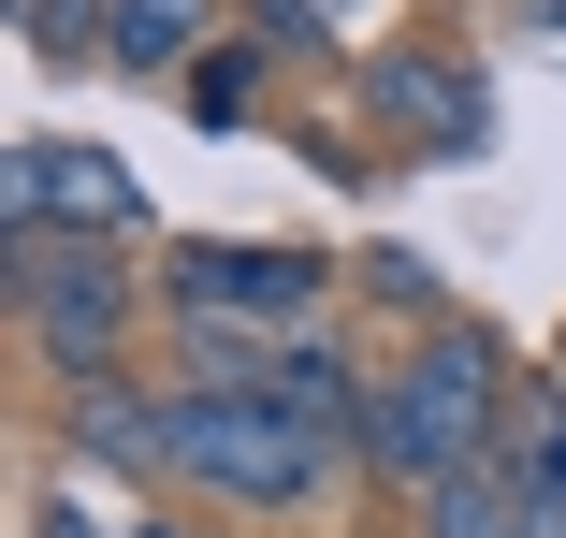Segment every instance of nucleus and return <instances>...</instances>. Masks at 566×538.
<instances>
[{
  "mask_svg": "<svg viewBox=\"0 0 566 538\" xmlns=\"http://www.w3.org/2000/svg\"><path fill=\"white\" fill-rule=\"evenodd\" d=\"M494 466H509V495L537 509V538H566V393H509Z\"/></svg>",
  "mask_w": 566,
  "mask_h": 538,
  "instance_id": "nucleus-8",
  "label": "nucleus"
},
{
  "mask_svg": "<svg viewBox=\"0 0 566 538\" xmlns=\"http://www.w3.org/2000/svg\"><path fill=\"white\" fill-rule=\"evenodd\" d=\"M15 234H146V189H132V161L117 146H73V132H30L15 161H0V248Z\"/></svg>",
  "mask_w": 566,
  "mask_h": 538,
  "instance_id": "nucleus-5",
  "label": "nucleus"
},
{
  "mask_svg": "<svg viewBox=\"0 0 566 538\" xmlns=\"http://www.w3.org/2000/svg\"><path fill=\"white\" fill-rule=\"evenodd\" d=\"M175 480L233 509H319L349 480V452H319L276 393H175Z\"/></svg>",
  "mask_w": 566,
  "mask_h": 538,
  "instance_id": "nucleus-2",
  "label": "nucleus"
},
{
  "mask_svg": "<svg viewBox=\"0 0 566 538\" xmlns=\"http://www.w3.org/2000/svg\"><path fill=\"white\" fill-rule=\"evenodd\" d=\"M15 30H30V59H73L87 30H117V0H15Z\"/></svg>",
  "mask_w": 566,
  "mask_h": 538,
  "instance_id": "nucleus-13",
  "label": "nucleus"
},
{
  "mask_svg": "<svg viewBox=\"0 0 566 538\" xmlns=\"http://www.w3.org/2000/svg\"><path fill=\"white\" fill-rule=\"evenodd\" d=\"M30 538H175V524H132L117 495H87V480H59V495L30 509Z\"/></svg>",
  "mask_w": 566,
  "mask_h": 538,
  "instance_id": "nucleus-12",
  "label": "nucleus"
},
{
  "mask_svg": "<svg viewBox=\"0 0 566 538\" xmlns=\"http://www.w3.org/2000/svg\"><path fill=\"white\" fill-rule=\"evenodd\" d=\"M73 452L175 480V393H146V379H73Z\"/></svg>",
  "mask_w": 566,
  "mask_h": 538,
  "instance_id": "nucleus-6",
  "label": "nucleus"
},
{
  "mask_svg": "<svg viewBox=\"0 0 566 538\" xmlns=\"http://www.w3.org/2000/svg\"><path fill=\"white\" fill-rule=\"evenodd\" d=\"M319 291H334V277H319L305 248H218V234H203V248L160 262V306L189 320V335H305Z\"/></svg>",
  "mask_w": 566,
  "mask_h": 538,
  "instance_id": "nucleus-4",
  "label": "nucleus"
},
{
  "mask_svg": "<svg viewBox=\"0 0 566 538\" xmlns=\"http://www.w3.org/2000/svg\"><path fill=\"white\" fill-rule=\"evenodd\" d=\"M421 538H537V509L509 495V466H465V480L421 495Z\"/></svg>",
  "mask_w": 566,
  "mask_h": 538,
  "instance_id": "nucleus-10",
  "label": "nucleus"
},
{
  "mask_svg": "<svg viewBox=\"0 0 566 538\" xmlns=\"http://www.w3.org/2000/svg\"><path fill=\"white\" fill-rule=\"evenodd\" d=\"M175 102H189V117H203V132H233V117H248V102H262V44H203Z\"/></svg>",
  "mask_w": 566,
  "mask_h": 538,
  "instance_id": "nucleus-11",
  "label": "nucleus"
},
{
  "mask_svg": "<svg viewBox=\"0 0 566 538\" xmlns=\"http://www.w3.org/2000/svg\"><path fill=\"white\" fill-rule=\"evenodd\" d=\"M0 277H15V320H30V350L59 379H117V335H132V262L102 248V234H15L0 248Z\"/></svg>",
  "mask_w": 566,
  "mask_h": 538,
  "instance_id": "nucleus-3",
  "label": "nucleus"
},
{
  "mask_svg": "<svg viewBox=\"0 0 566 538\" xmlns=\"http://www.w3.org/2000/svg\"><path fill=\"white\" fill-rule=\"evenodd\" d=\"M248 44H262V59H305V44H334V0H248Z\"/></svg>",
  "mask_w": 566,
  "mask_h": 538,
  "instance_id": "nucleus-14",
  "label": "nucleus"
},
{
  "mask_svg": "<svg viewBox=\"0 0 566 538\" xmlns=\"http://www.w3.org/2000/svg\"><path fill=\"white\" fill-rule=\"evenodd\" d=\"M203 44H218V0H117V30H102L117 73H175V87H189Z\"/></svg>",
  "mask_w": 566,
  "mask_h": 538,
  "instance_id": "nucleus-9",
  "label": "nucleus"
},
{
  "mask_svg": "<svg viewBox=\"0 0 566 538\" xmlns=\"http://www.w3.org/2000/svg\"><path fill=\"white\" fill-rule=\"evenodd\" d=\"M378 102H392V117H407L436 161H465V146L494 132V102H480L465 73H450V59H378Z\"/></svg>",
  "mask_w": 566,
  "mask_h": 538,
  "instance_id": "nucleus-7",
  "label": "nucleus"
},
{
  "mask_svg": "<svg viewBox=\"0 0 566 538\" xmlns=\"http://www.w3.org/2000/svg\"><path fill=\"white\" fill-rule=\"evenodd\" d=\"M494 437H509V364H494V335H421L392 379H378V422H364V466L392 480V495H436V480H465V466H494Z\"/></svg>",
  "mask_w": 566,
  "mask_h": 538,
  "instance_id": "nucleus-1",
  "label": "nucleus"
}]
</instances>
